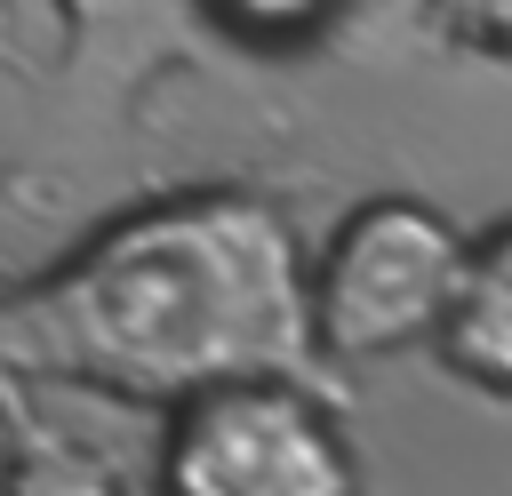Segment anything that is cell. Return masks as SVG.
<instances>
[{
  "mask_svg": "<svg viewBox=\"0 0 512 496\" xmlns=\"http://www.w3.org/2000/svg\"><path fill=\"white\" fill-rule=\"evenodd\" d=\"M304 360H320L312 264L256 192L152 200L0 304V376H56L160 408L248 376H304Z\"/></svg>",
  "mask_w": 512,
  "mask_h": 496,
  "instance_id": "6da1fadb",
  "label": "cell"
},
{
  "mask_svg": "<svg viewBox=\"0 0 512 496\" xmlns=\"http://www.w3.org/2000/svg\"><path fill=\"white\" fill-rule=\"evenodd\" d=\"M464 256H472V240L440 208H424L408 192L360 200L328 232V248L312 256L320 360L368 368V360H400L416 344H440L448 304L464 288Z\"/></svg>",
  "mask_w": 512,
  "mask_h": 496,
  "instance_id": "7a4b0ae2",
  "label": "cell"
},
{
  "mask_svg": "<svg viewBox=\"0 0 512 496\" xmlns=\"http://www.w3.org/2000/svg\"><path fill=\"white\" fill-rule=\"evenodd\" d=\"M160 496H360V448L304 376L216 384L160 424Z\"/></svg>",
  "mask_w": 512,
  "mask_h": 496,
  "instance_id": "3957f363",
  "label": "cell"
},
{
  "mask_svg": "<svg viewBox=\"0 0 512 496\" xmlns=\"http://www.w3.org/2000/svg\"><path fill=\"white\" fill-rule=\"evenodd\" d=\"M448 376H464L488 400H512V224L480 232L464 256V288L448 304V328L432 344Z\"/></svg>",
  "mask_w": 512,
  "mask_h": 496,
  "instance_id": "277c9868",
  "label": "cell"
},
{
  "mask_svg": "<svg viewBox=\"0 0 512 496\" xmlns=\"http://www.w3.org/2000/svg\"><path fill=\"white\" fill-rule=\"evenodd\" d=\"M0 496H120V480L96 464V456H72L56 440H32L16 464H8V488Z\"/></svg>",
  "mask_w": 512,
  "mask_h": 496,
  "instance_id": "5b68a950",
  "label": "cell"
},
{
  "mask_svg": "<svg viewBox=\"0 0 512 496\" xmlns=\"http://www.w3.org/2000/svg\"><path fill=\"white\" fill-rule=\"evenodd\" d=\"M224 8H232L248 32H280V24H304L320 0H224Z\"/></svg>",
  "mask_w": 512,
  "mask_h": 496,
  "instance_id": "8992f818",
  "label": "cell"
}]
</instances>
